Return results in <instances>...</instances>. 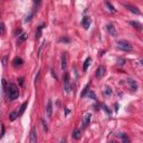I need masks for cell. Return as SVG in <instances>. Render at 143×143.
Listing matches in <instances>:
<instances>
[{
  "label": "cell",
  "instance_id": "obj_1",
  "mask_svg": "<svg viewBox=\"0 0 143 143\" xmlns=\"http://www.w3.org/2000/svg\"><path fill=\"white\" fill-rule=\"evenodd\" d=\"M9 97L10 99H17L19 97V90H18V86L15 84H10L9 85Z\"/></svg>",
  "mask_w": 143,
  "mask_h": 143
},
{
  "label": "cell",
  "instance_id": "obj_2",
  "mask_svg": "<svg viewBox=\"0 0 143 143\" xmlns=\"http://www.w3.org/2000/svg\"><path fill=\"white\" fill-rule=\"evenodd\" d=\"M116 46H117V48H120L121 50H123V51H132V50H133L132 45L130 44V43H127V41H125V40L117 41Z\"/></svg>",
  "mask_w": 143,
  "mask_h": 143
},
{
  "label": "cell",
  "instance_id": "obj_3",
  "mask_svg": "<svg viewBox=\"0 0 143 143\" xmlns=\"http://www.w3.org/2000/svg\"><path fill=\"white\" fill-rule=\"evenodd\" d=\"M64 90L66 93L70 92V79H69V75L68 73L64 74Z\"/></svg>",
  "mask_w": 143,
  "mask_h": 143
},
{
  "label": "cell",
  "instance_id": "obj_4",
  "mask_svg": "<svg viewBox=\"0 0 143 143\" xmlns=\"http://www.w3.org/2000/svg\"><path fill=\"white\" fill-rule=\"evenodd\" d=\"M91 119H92V114L91 113H85L84 116H83V127H87L90 125Z\"/></svg>",
  "mask_w": 143,
  "mask_h": 143
},
{
  "label": "cell",
  "instance_id": "obj_5",
  "mask_svg": "<svg viewBox=\"0 0 143 143\" xmlns=\"http://www.w3.org/2000/svg\"><path fill=\"white\" fill-rule=\"evenodd\" d=\"M106 30L109 32V34L113 37H116L117 36V32L115 29V27H114L113 24H107L106 25Z\"/></svg>",
  "mask_w": 143,
  "mask_h": 143
},
{
  "label": "cell",
  "instance_id": "obj_6",
  "mask_svg": "<svg viewBox=\"0 0 143 143\" xmlns=\"http://www.w3.org/2000/svg\"><path fill=\"white\" fill-rule=\"evenodd\" d=\"M29 141H30L32 143H36V142H37V130H36V126H32V127Z\"/></svg>",
  "mask_w": 143,
  "mask_h": 143
},
{
  "label": "cell",
  "instance_id": "obj_7",
  "mask_svg": "<svg viewBox=\"0 0 143 143\" xmlns=\"http://www.w3.org/2000/svg\"><path fill=\"white\" fill-rule=\"evenodd\" d=\"M62 69L64 72H66V69H67V55H66V53L62 54Z\"/></svg>",
  "mask_w": 143,
  "mask_h": 143
},
{
  "label": "cell",
  "instance_id": "obj_8",
  "mask_svg": "<svg viewBox=\"0 0 143 143\" xmlns=\"http://www.w3.org/2000/svg\"><path fill=\"white\" fill-rule=\"evenodd\" d=\"M46 112H47V116L50 119L51 115H53V102L50 99H48V103H47V107H46Z\"/></svg>",
  "mask_w": 143,
  "mask_h": 143
},
{
  "label": "cell",
  "instance_id": "obj_9",
  "mask_svg": "<svg viewBox=\"0 0 143 143\" xmlns=\"http://www.w3.org/2000/svg\"><path fill=\"white\" fill-rule=\"evenodd\" d=\"M127 84H128V86H130V88H131L132 91H136L138 90V83L135 82L134 79H132V78H128L127 79Z\"/></svg>",
  "mask_w": 143,
  "mask_h": 143
},
{
  "label": "cell",
  "instance_id": "obj_10",
  "mask_svg": "<svg viewBox=\"0 0 143 143\" xmlns=\"http://www.w3.org/2000/svg\"><path fill=\"white\" fill-rule=\"evenodd\" d=\"M82 25L83 27H84L85 29H88L91 26V18L90 17H84L82 20Z\"/></svg>",
  "mask_w": 143,
  "mask_h": 143
},
{
  "label": "cell",
  "instance_id": "obj_11",
  "mask_svg": "<svg viewBox=\"0 0 143 143\" xmlns=\"http://www.w3.org/2000/svg\"><path fill=\"white\" fill-rule=\"evenodd\" d=\"M104 74H105V67L104 66H99V67L96 69V77L101 78Z\"/></svg>",
  "mask_w": 143,
  "mask_h": 143
},
{
  "label": "cell",
  "instance_id": "obj_12",
  "mask_svg": "<svg viewBox=\"0 0 143 143\" xmlns=\"http://www.w3.org/2000/svg\"><path fill=\"white\" fill-rule=\"evenodd\" d=\"M22 64H24V61H22L20 57H16V58L12 61V65L15 66V67H20Z\"/></svg>",
  "mask_w": 143,
  "mask_h": 143
},
{
  "label": "cell",
  "instance_id": "obj_13",
  "mask_svg": "<svg viewBox=\"0 0 143 143\" xmlns=\"http://www.w3.org/2000/svg\"><path fill=\"white\" fill-rule=\"evenodd\" d=\"M125 7L127 8L128 10L131 12H133V14H135V15H141V11L138 9L136 7H133V6H130V5H125Z\"/></svg>",
  "mask_w": 143,
  "mask_h": 143
},
{
  "label": "cell",
  "instance_id": "obj_14",
  "mask_svg": "<svg viewBox=\"0 0 143 143\" xmlns=\"http://www.w3.org/2000/svg\"><path fill=\"white\" fill-rule=\"evenodd\" d=\"M27 105H28V101H27V102H24V103L21 104V106H20L19 111H18V117L21 116L22 114H24V112H25V110H26Z\"/></svg>",
  "mask_w": 143,
  "mask_h": 143
},
{
  "label": "cell",
  "instance_id": "obj_15",
  "mask_svg": "<svg viewBox=\"0 0 143 143\" xmlns=\"http://www.w3.org/2000/svg\"><path fill=\"white\" fill-rule=\"evenodd\" d=\"M45 27H46V25H45V24H43V25H40V26H38V28H37V32H36V39L40 38V36H41V30L44 29Z\"/></svg>",
  "mask_w": 143,
  "mask_h": 143
},
{
  "label": "cell",
  "instance_id": "obj_16",
  "mask_svg": "<svg viewBox=\"0 0 143 143\" xmlns=\"http://www.w3.org/2000/svg\"><path fill=\"white\" fill-rule=\"evenodd\" d=\"M130 25H131L132 27H134V28H135V29H138V30H142L143 28H142V25L140 24V22L139 21H130Z\"/></svg>",
  "mask_w": 143,
  "mask_h": 143
},
{
  "label": "cell",
  "instance_id": "obj_17",
  "mask_svg": "<svg viewBox=\"0 0 143 143\" xmlns=\"http://www.w3.org/2000/svg\"><path fill=\"white\" fill-rule=\"evenodd\" d=\"M91 62H92V58H91V57H87V58H86V61L84 62V66H83V70H84V72H86V70H87L88 66L91 65Z\"/></svg>",
  "mask_w": 143,
  "mask_h": 143
},
{
  "label": "cell",
  "instance_id": "obj_18",
  "mask_svg": "<svg viewBox=\"0 0 143 143\" xmlns=\"http://www.w3.org/2000/svg\"><path fill=\"white\" fill-rule=\"evenodd\" d=\"M80 136H82V131H80V130H75V131L73 132V139L79 140Z\"/></svg>",
  "mask_w": 143,
  "mask_h": 143
},
{
  "label": "cell",
  "instance_id": "obj_19",
  "mask_svg": "<svg viewBox=\"0 0 143 143\" xmlns=\"http://www.w3.org/2000/svg\"><path fill=\"white\" fill-rule=\"evenodd\" d=\"M27 38H28V35H27V34H25V32H22V34H20L19 38H18L17 44H20V43H22V41L27 40Z\"/></svg>",
  "mask_w": 143,
  "mask_h": 143
},
{
  "label": "cell",
  "instance_id": "obj_20",
  "mask_svg": "<svg viewBox=\"0 0 143 143\" xmlns=\"http://www.w3.org/2000/svg\"><path fill=\"white\" fill-rule=\"evenodd\" d=\"M105 5L107 6V8H109V10H110V11L112 12V14H115V12H116V9H115V8L113 7V5H112V3L110 2V1H105Z\"/></svg>",
  "mask_w": 143,
  "mask_h": 143
},
{
  "label": "cell",
  "instance_id": "obj_21",
  "mask_svg": "<svg viewBox=\"0 0 143 143\" xmlns=\"http://www.w3.org/2000/svg\"><path fill=\"white\" fill-rule=\"evenodd\" d=\"M90 87H91V82L88 83V84H87V85H86V86H85V87H84V90H83V92L80 93V96H82V97H84L85 95L87 94V92H88V91H90Z\"/></svg>",
  "mask_w": 143,
  "mask_h": 143
},
{
  "label": "cell",
  "instance_id": "obj_22",
  "mask_svg": "<svg viewBox=\"0 0 143 143\" xmlns=\"http://www.w3.org/2000/svg\"><path fill=\"white\" fill-rule=\"evenodd\" d=\"M115 135H117L119 138H121L122 140H123V142H130V140H128L127 135H126L125 133H117V134H115Z\"/></svg>",
  "mask_w": 143,
  "mask_h": 143
},
{
  "label": "cell",
  "instance_id": "obj_23",
  "mask_svg": "<svg viewBox=\"0 0 143 143\" xmlns=\"http://www.w3.org/2000/svg\"><path fill=\"white\" fill-rule=\"evenodd\" d=\"M18 117V112H11V113H10V115H9V120L10 121H15L16 119H17Z\"/></svg>",
  "mask_w": 143,
  "mask_h": 143
},
{
  "label": "cell",
  "instance_id": "obj_24",
  "mask_svg": "<svg viewBox=\"0 0 143 143\" xmlns=\"http://www.w3.org/2000/svg\"><path fill=\"white\" fill-rule=\"evenodd\" d=\"M5 32H6V26L3 22H1V24H0V36H3Z\"/></svg>",
  "mask_w": 143,
  "mask_h": 143
},
{
  "label": "cell",
  "instance_id": "obj_25",
  "mask_svg": "<svg viewBox=\"0 0 143 143\" xmlns=\"http://www.w3.org/2000/svg\"><path fill=\"white\" fill-rule=\"evenodd\" d=\"M104 94L106 95V96H111V95H112V90L106 86V87L104 88Z\"/></svg>",
  "mask_w": 143,
  "mask_h": 143
},
{
  "label": "cell",
  "instance_id": "obj_26",
  "mask_svg": "<svg viewBox=\"0 0 143 143\" xmlns=\"http://www.w3.org/2000/svg\"><path fill=\"white\" fill-rule=\"evenodd\" d=\"M87 96L90 97V98H92V99H94V101H96V94H95L94 92H88V94H87Z\"/></svg>",
  "mask_w": 143,
  "mask_h": 143
},
{
  "label": "cell",
  "instance_id": "obj_27",
  "mask_svg": "<svg viewBox=\"0 0 143 143\" xmlns=\"http://www.w3.org/2000/svg\"><path fill=\"white\" fill-rule=\"evenodd\" d=\"M41 124H43V127H44L45 132H47V131H48V127H47V123L44 121V120H41Z\"/></svg>",
  "mask_w": 143,
  "mask_h": 143
},
{
  "label": "cell",
  "instance_id": "obj_28",
  "mask_svg": "<svg viewBox=\"0 0 143 143\" xmlns=\"http://www.w3.org/2000/svg\"><path fill=\"white\" fill-rule=\"evenodd\" d=\"M32 16H34V12H32V14H30L29 16H28V17L26 18V19H25V22H28V21H30V20H32Z\"/></svg>",
  "mask_w": 143,
  "mask_h": 143
},
{
  "label": "cell",
  "instance_id": "obj_29",
  "mask_svg": "<svg viewBox=\"0 0 143 143\" xmlns=\"http://www.w3.org/2000/svg\"><path fill=\"white\" fill-rule=\"evenodd\" d=\"M59 41H64V43H69V38H67V37H63V38L59 39Z\"/></svg>",
  "mask_w": 143,
  "mask_h": 143
},
{
  "label": "cell",
  "instance_id": "obj_30",
  "mask_svg": "<svg viewBox=\"0 0 143 143\" xmlns=\"http://www.w3.org/2000/svg\"><path fill=\"white\" fill-rule=\"evenodd\" d=\"M1 128H2V130H1V134H0V139L2 138V136H3V134H5V126H3L2 124H1Z\"/></svg>",
  "mask_w": 143,
  "mask_h": 143
},
{
  "label": "cell",
  "instance_id": "obj_31",
  "mask_svg": "<svg viewBox=\"0 0 143 143\" xmlns=\"http://www.w3.org/2000/svg\"><path fill=\"white\" fill-rule=\"evenodd\" d=\"M18 83H19L20 86H22V85H24V78H22V77L18 78Z\"/></svg>",
  "mask_w": 143,
  "mask_h": 143
},
{
  "label": "cell",
  "instance_id": "obj_32",
  "mask_svg": "<svg viewBox=\"0 0 143 143\" xmlns=\"http://www.w3.org/2000/svg\"><path fill=\"white\" fill-rule=\"evenodd\" d=\"M119 65H124L125 64V59H119Z\"/></svg>",
  "mask_w": 143,
  "mask_h": 143
},
{
  "label": "cell",
  "instance_id": "obj_33",
  "mask_svg": "<svg viewBox=\"0 0 143 143\" xmlns=\"http://www.w3.org/2000/svg\"><path fill=\"white\" fill-rule=\"evenodd\" d=\"M40 1H41V0H34V2H35V5H36V7H39Z\"/></svg>",
  "mask_w": 143,
  "mask_h": 143
},
{
  "label": "cell",
  "instance_id": "obj_34",
  "mask_svg": "<svg viewBox=\"0 0 143 143\" xmlns=\"http://www.w3.org/2000/svg\"><path fill=\"white\" fill-rule=\"evenodd\" d=\"M39 75H40V70H39L38 73H37V76H36V78H35V83H37V82H38V78H39Z\"/></svg>",
  "mask_w": 143,
  "mask_h": 143
},
{
  "label": "cell",
  "instance_id": "obj_35",
  "mask_svg": "<svg viewBox=\"0 0 143 143\" xmlns=\"http://www.w3.org/2000/svg\"><path fill=\"white\" fill-rule=\"evenodd\" d=\"M2 85H3V88L6 91V87H7V83H6V79H2Z\"/></svg>",
  "mask_w": 143,
  "mask_h": 143
},
{
  "label": "cell",
  "instance_id": "obj_36",
  "mask_svg": "<svg viewBox=\"0 0 143 143\" xmlns=\"http://www.w3.org/2000/svg\"><path fill=\"white\" fill-rule=\"evenodd\" d=\"M6 64H7V57H5V58H3V61H2V65L6 66Z\"/></svg>",
  "mask_w": 143,
  "mask_h": 143
},
{
  "label": "cell",
  "instance_id": "obj_37",
  "mask_svg": "<svg viewBox=\"0 0 143 143\" xmlns=\"http://www.w3.org/2000/svg\"><path fill=\"white\" fill-rule=\"evenodd\" d=\"M15 34H16V35H20V34H21V30H20V29L16 30V32H15Z\"/></svg>",
  "mask_w": 143,
  "mask_h": 143
},
{
  "label": "cell",
  "instance_id": "obj_38",
  "mask_svg": "<svg viewBox=\"0 0 143 143\" xmlns=\"http://www.w3.org/2000/svg\"><path fill=\"white\" fill-rule=\"evenodd\" d=\"M51 75H53L55 78H57V76H56V74H55V70H51Z\"/></svg>",
  "mask_w": 143,
  "mask_h": 143
}]
</instances>
